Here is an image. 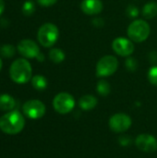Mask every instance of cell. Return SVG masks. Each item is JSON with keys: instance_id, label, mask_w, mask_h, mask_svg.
I'll return each instance as SVG.
<instances>
[{"instance_id": "2e32d148", "label": "cell", "mask_w": 157, "mask_h": 158, "mask_svg": "<svg viewBox=\"0 0 157 158\" xmlns=\"http://www.w3.org/2000/svg\"><path fill=\"white\" fill-rule=\"evenodd\" d=\"M31 84L33 88L37 91H43L46 89L48 82L45 77L42 75H35L34 77L31 78Z\"/></svg>"}, {"instance_id": "9a60e30c", "label": "cell", "mask_w": 157, "mask_h": 158, "mask_svg": "<svg viewBox=\"0 0 157 158\" xmlns=\"http://www.w3.org/2000/svg\"><path fill=\"white\" fill-rule=\"evenodd\" d=\"M143 16L147 19H151L157 16V3L155 2H148L143 6Z\"/></svg>"}, {"instance_id": "6da1fadb", "label": "cell", "mask_w": 157, "mask_h": 158, "mask_svg": "<svg viewBox=\"0 0 157 158\" xmlns=\"http://www.w3.org/2000/svg\"><path fill=\"white\" fill-rule=\"evenodd\" d=\"M25 126V119L19 111H10L0 118V130L6 134H17Z\"/></svg>"}, {"instance_id": "277c9868", "label": "cell", "mask_w": 157, "mask_h": 158, "mask_svg": "<svg viewBox=\"0 0 157 158\" xmlns=\"http://www.w3.org/2000/svg\"><path fill=\"white\" fill-rule=\"evenodd\" d=\"M59 37V30L56 27V25L47 22L43 24L37 33V38L43 47H51L53 46Z\"/></svg>"}, {"instance_id": "d4e9b609", "label": "cell", "mask_w": 157, "mask_h": 158, "mask_svg": "<svg viewBox=\"0 0 157 158\" xmlns=\"http://www.w3.org/2000/svg\"><path fill=\"white\" fill-rule=\"evenodd\" d=\"M99 22H104V20H103L102 19H100V18L94 19L93 20V25H95V26H97V27H100V25H99Z\"/></svg>"}, {"instance_id": "30bf717a", "label": "cell", "mask_w": 157, "mask_h": 158, "mask_svg": "<svg viewBox=\"0 0 157 158\" xmlns=\"http://www.w3.org/2000/svg\"><path fill=\"white\" fill-rule=\"evenodd\" d=\"M18 52L26 58H36L41 53L38 44L30 39L21 40L17 45Z\"/></svg>"}, {"instance_id": "4316f807", "label": "cell", "mask_w": 157, "mask_h": 158, "mask_svg": "<svg viewBox=\"0 0 157 158\" xmlns=\"http://www.w3.org/2000/svg\"><path fill=\"white\" fill-rule=\"evenodd\" d=\"M36 59L39 61V62H43V60H44V56H43V54H42V53H40L38 56H37V57H36Z\"/></svg>"}, {"instance_id": "7c38bea8", "label": "cell", "mask_w": 157, "mask_h": 158, "mask_svg": "<svg viewBox=\"0 0 157 158\" xmlns=\"http://www.w3.org/2000/svg\"><path fill=\"white\" fill-rule=\"evenodd\" d=\"M104 4L102 0H82L81 3V11L88 16L98 15L102 12Z\"/></svg>"}, {"instance_id": "5b68a950", "label": "cell", "mask_w": 157, "mask_h": 158, "mask_svg": "<svg viewBox=\"0 0 157 158\" xmlns=\"http://www.w3.org/2000/svg\"><path fill=\"white\" fill-rule=\"evenodd\" d=\"M118 68V60L116 56L107 55L101 57L96 64V76L105 78L113 75Z\"/></svg>"}, {"instance_id": "7a4b0ae2", "label": "cell", "mask_w": 157, "mask_h": 158, "mask_svg": "<svg viewBox=\"0 0 157 158\" xmlns=\"http://www.w3.org/2000/svg\"><path fill=\"white\" fill-rule=\"evenodd\" d=\"M32 69L30 62L25 58L16 59L10 66L9 75L11 80L19 84H24L31 79Z\"/></svg>"}, {"instance_id": "52a82bcc", "label": "cell", "mask_w": 157, "mask_h": 158, "mask_svg": "<svg viewBox=\"0 0 157 158\" xmlns=\"http://www.w3.org/2000/svg\"><path fill=\"white\" fill-rule=\"evenodd\" d=\"M112 49L114 52L123 57L130 56L135 50L134 43L130 38L118 37L112 42Z\"/></svg>"}, {"instance_id": "9c48e42d", "label": "cell", "mask_w": 157, "mask_h": 158, "mask_svg": "<svg viewBox=\"0 0 157 158\" xmlns=\"http://www.w3.org/2000/svg\"><path fill=\"white\" fill-rule=\"evenodd\" d=\"M131 126V118L124 113H118L113 115L109 119L110 129L118 133L124 132Z\"/></svg>"}, {"instance_id": "83f0119b", "label": "cell", "mask_w": 157, "mask_h": 158, "mask_svg": "<svg viewBox=\"0 0 157 158\" xmlns=\"http://www.w3.org/2000/svg\"><path fill=\"white\" fill-rule=\"evenodd\" d=\"M2 66H3V63H2V60H1V58H0V71H1V69H2Z\"/></svg>"}, {"instance_id": "5bb4252c", "label": "cell", "mask_w": 157, "mask_h": 158, "mask_svg": "<svg viewBox=\"0 0 157 158\" xmlns=\"http://www.w3.org/2000/svg\"><path fill=\"white\" fill-rule=\"evenodd\" d=\"M16 106V102L12 96L9 94H1L0 95V110L10 111Z\"/></svg>"}, {"instance_id": "ba28073f", "label": "cell", "mask_w": 157, "mask_h": 158, "mask_svg": "<svg viewBox=\"0 0 157 158\" xmlns=\"http://www.w3.org/2000/svg\"><path fill=\"white\" fill-rule=\"evenodd\" d=\"M23 113L30 118L37 119L45 114V106L39 100H29L23 105Z\"/></svg>"}, {"instance_id": "44dd1931", "label": "cell", "mask_w": 157, "mask_h": 158, "mask_svg": "<svg viewBox=\"0 0 157 158\" xmlns=\"http://www.w3.org/2000/svg\"><path fill=\"white\" fill-rule=\"evenodd\" d=\"M148 81L155 86H157V66H153L147 73Z\"/></svg>"}, {"instance_id": "8992f818", "label": "cell", "mask_w": 157, "mask_h": 158, "mask_svg": "<svg viewBox=\"0 0 157 158\" xmlns=\"http://www.w3.org/2000/svg\"><path fill=\"white\" fill-rule=\"evenodd\" d=\"M53 106L57 113L62 115L68 114L75 106L74 97L68 93H59L53 100Z\"/></svg>"}, {"instance_id": "ffe728a7", "label": "cell", "mask_w": 157, "mask_h": 158, "mask_svg": "<svg viewBox=\"0 0 157 158\" xmlns=\"http://www.w3.org/2000/svg\"><path fill=\"white\" fill-rule=\"evenodd\" d=\"M35 11V6L32 1H26L22 6V12L25 16H31Z\"/></svg>"}, {"instance_id": "d6986e66", "label": "cell", "mask_w": 157, "mask_h": 158, "mask_svg": "<svg viewBox=\"0 0 157 158\" xmlns=\"http://www.w3.org/2000/svg\"><path fill=\"white\" fill-rule=\"evenodd\" d=\"M16 48L9 44H6L0 46V55L4 57H11L15 55Z\"/></svg>"}, {"instance_id": "cb8c5ba5", "label": "cell", "mask_w": 157, "mask_h": 158, "mask_svg": "<svg viewBox=\"0 0 157 158\" xmlns=\"http://www.w3.org/2000/svg\"><path fill=\"white\" fill-rule=\"evenodd\" d=\"M36 1L42 6H51L57 2V0H36Z\"/></svg>"}, {"instance_id": "3957f363", "label": "cell", "mask_w": 157, "mask_h": 158, "mask_svg": "<svg viewBox=\"0 0 157 158\" xmlns=\"http://www.w3.org/2000/svg\"><path fill=\"white\" fill-rule=\"evenodd\" d=\"M151 33V27L144 19H135L128 27V37L133 43H143L148 39Z\"/></svg>"}, {"instance_id": "7402d4cb", "label": "cell", "mask_w": 157, "mask_h": 158, "mask_svg": "<svg viewBox=\"0 0 157 158\" xmlns=\"http://www.w3.org/2000/svg\"><path fill=\"white\" fill-rule=\"evenodd\" d=\"M125 65L130 71H135L138 68V62L133 57H128L125 61Z\"/></svg>"}, {"instance_id": "e0dca14e", "label": "cell", "mask_w": 157, "mask_h": 158, "mask_svg": "<svg viewBox=\"0 0 157 158\" xmlns=\"http://www.w3.org/2000/svg\"><path fill=\"white\" fill-rule=\"evenodd\" d=\"M49 58L52 62L54 63H61L65 60L66 58V55L64 53V51L62 49L59 48H53L50 50L49 52Z\"/></svg>"}, {"instance_id": "4fadbf2b", "label": "cell", "mask_w": 157, "mask_h": 158, "mask_svg": "<svg viewBox=\"0 0 157 158\" xmlns=\"http://www.w3.org/2000/svg\"><path fill=\"white\" fill-rule=\"evenodd\" d=\"M97 98L91 94L83 95L79 101V106L82 110H92L97 106Z\"/></svg>"}, {"instance_id": "603a6c76", "label": "cell", "mask_w": 157, "mask_h": 158, "mask_svg": "<svg viewBox=\"0 0 157 158\" xmlns=\"http://www.w3.org/2000/svg\"><path fill=\"white\" fill-rule=\"evenodd\" d=\"M126 12H127V15H128L130 18H131V19L137 18V17L139 16V14H140L139 8H138L136 6H133V5H130V6L127 7Z\"/></svg>"}, {"instance_id": "8fae6325", "label": "cell", "mask_w": 157, "mask_h": 158, "mask_svg": "<svg viewBox=\"0 0 157 158\" xmlns=\"http://www.w3.org/2000/svg\"><path fill=\"white\" fill-rule=\"evenodd\" d=\"M136 146L144 153H153L157 150V140L151 134H141L136 138Z\"/></svg>"}, {"instance_id": "ac0fdd59", "label": "cell", "mask_w": 157, "mask_h": 158, "mask_svg": "<svg viewBox=\"0 0 157 158\" xmlns=\"http://www.w3.org/2000/svg\"><path fill=\"white\" fill-rule=\"evenodd\" d=\"M96 91L102 96H106L111 92V86L108 81L105 80H101L96 84Z\"/></svg>"}, {"instance_id": "484cf974", "label": "cell", "mask_w": 157, "mask_h": 158, "mask_svg": "<svg viewBox=\"0 0 157 158\" xmlns=\"http://www.w3.org/2000/svg\"><path fill=\"white\" fill-rule=\"evenodd\" d=\"M5 10V2L4 0H0V15L4 12Z\"/></svg>"}]
</instances>
